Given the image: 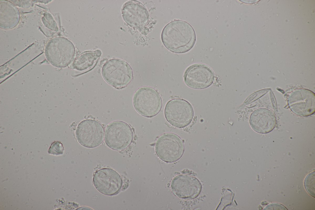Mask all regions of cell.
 <instances>
[{
	"label": "cell",
	"mask_w": 315,
	"mask_h": 210,
	"mask_svg": "<svg viewBox=\"0 0 315 210\" xmlns=\"http://www.w3.org/2000/svg\"><path fill=\"white\" fill-rule=\"evenodd\" d=\"M161 38L167 49L179 54L190 50L196 40L195 33L192 26L180 20L172 21L167 24L162 30Z\"/></svg>",
	"instance_id": "obj_1"
},
{
	"label": "cell",
	"mask_w": 315,
	"mask_h": 210,
	"mask_svg": "<svg viewBox=\"0 0 315 210\" xmlns=\"http://www.w3.org/2000/svg\"><path fill=\"white\" fill-rule=\"evenodd\" d=\"M46 58L52 65L58 67H65L74 60L75 47L70 40L62 37L50 39L46 44L45 49Z\"/></svg>",
	"instance_id": "obj_2"
},
{
	"label": "cell",
	"mask_w": 315,
	"mask_h": 210,
	"mask_svg": "<svg viewBox=\"0 0 315 210\" xmlns=\"http://www.w3.org/2000/svg\"><path fill=\"white\" fill-rule=\"evenodd\" d=\"M102 73L106 83L118 89L127 86L133 78L130 66L125 61L118 59H111L106 62L102 66Z\"/></svg>",
	"instance_id": "obj_3"
},
{
	"label": "cell",
	"mask_w": 315,
	"mask_h": 210,
	"mask_svg": "<svg viewBox=\"0 0 315 210\" xmlns=\"http://www.w3.org/2000/svg\"><path fill=\"white\" fill-rule=\"evenodd\" d=\"M133 104L137 111L142 115L151 118L160 111L162 101L159 92L149 86L138 88L134 93Z\"/></svg>",
	"instance_id": "obj_4"
},
{
	"label": "cell",
	"mask_w": 315,
	"mask_h": 210,
	"mask_svg": "<svg viewBox=\"0 0 315 210\" xmlns=\"http://www.w3.org/2000/svg\"><path fill=\"white\" fill-rule=\"evenodd\" d=\"M155 150L162 160L167 163L174 162L179 160L184 153V142L175 134L164 133L157 140Z\"/></svg>",
	"instance_id": "obj_5"
},
{
	"label": "cell",
	"mask_w": 315,
	"mask_h": 210,
	"mask_svg": "<svg viewBox=\"0 0 315 210\" xmlns=\"http://www.w3.org/2000/svg\"><path fill=\"white\" fill-rule=\"evenodd\" d=\"M164 115L167 121L172 125L183 128L191 122L194 112L192 105L188 102L182 99L175 98L167 103Z\"/></svg>",
	"instance_id": "obj_6"
},
{
	"label": "cell",
	"mask_w": 315,
	"mask_h": 210,
	"mask_svg": "<svg viewBox=\"0 0 315 210\" xmlns=\"http://www.w3.org/2000/svg\"><path fill=\"white\" fill-rule=\"evenodd\" d=\"M133 136L130 126L124 122L116 121L110 123L106 127L104 139L110 148L115 150H122L131 144Z\"/></svg>",
	"instance_id": "obj_7"
},
{
	"label": "cell",
	"mask_w": 315,
	"mask_h": 210,
	"mask_svg": "<svg viewBox=\"0 0 315 210\" xmlns=\"http://www.w3.org/2000/svg\"><path fill=\"white\" fill-rule=\"evenodd\" d=\"M122 13L124 21L129 26L146 35L149 31L146 26L150 17L147 8L140 2L130 0L123 5Z\"/></svg>",
	"instance_id": "obj_8"
},
{
	"label": "cell",
	"mask_w": 315,
	"mask_h": 210,
	"mask_svg": "<svg viewBox=\"0 0 315 210\" xmlns=\"http://www.w3.org/2000/svg\"><path fill=\"white\" fill-rule=\"evenodd\" d=\"M104 129L98 121L87 119L81 121L77 127L75 136L83 146L93 148L100 145L104 138Z\"/></svg>",
	"instance_id": "obj_9"
},
{
	"label": "cell",
	"mask_w": 315,
	"mask_h": 210,
	"mask_svg": "<svg viewBox=\"0 0 315 210\" xmlns=\"http://www.w3.org/2000/svg\"><path fill=\"white\" fill-rule=\"evenodd\" d=\"M214 78L212 69L202 63H196L189 66L183 75L185 84L191 88L196 89L208 87L213 83Z\"/></svg>",
	"instance_id": "obj_10"
},
{
	"label": "cell",
	"mask_w": 315,
	"mask_h": 210,
	"mask_svg": "<svg viewBox=\"0 0 315 210\" xmlns=\"http://www.w3.org/2000/svg\"><path fill=\"white\" fill-rule=\"evenodd\" d=\"M93 182L99 192L109 196L118 194L123 184L120 175L114 170L108 168H102L96 171L94 175Z\"/></svg>",
	"instance_id": "obj_11"
},
{
	"label": "cell",
	"mask_w": 315,
	"mask_h": 210,
	"mask_svg": "<svg viewBox=\"0 0 315 210\" xmlns=\"http://www.w3.org/2000/svg\"><path fill=\"white\" fill-rule=\"evenodd\" d=\"M288 106L294 114L301 116H307L315 111V95L311 91L305 89L295 90L289 95Z\"/></svg>",
	"instance_id": "obj_12"
},
{
	"label": "cell",
	"mask_w": 315,
	"mask_h": 210,
	"mask_svg": "<svg viewBox=\"0 0 315 210\" xmlns=\"http://www.w3.org/2000/svg\"><path fill=\"white\" fill-rule=\"evenodd\" d=\"M170 187L172 192L178 197L188 200L197 197L202 189L201 183L197 179L184 174L174 177L171 182Z\"/></svg>",
	"instance_id": "obj_13"
},
{
	"label": "cell",
	"mask_w": 315,
	"mask_h": 210,
	"mask_svg": "<svg viewBox=\"0 0 315 210\" xmlns=\"http://www.w3.org/2000/svg\"><path fill=\"white\" fill-rule=\"evenodd\" d=\"M249 123L255 131L261 134L267 133L275 128L276 119L270 110L265 108H260L255 110L251 114Z\"/></svg>",
	"instance_id": "obj_14"
},
{
	"label": "cell",
	"mask_w": 315,
	"mask_h": 210,
	"mask_svg": "<svg viewBox=\"0 0 315 210\" xmlns=\"http://www.w3.org/2000/svg\"><path fill=\"white\" fill-rule=\"evenodd\" d=\"M0 1V28L10 29L15 27L20 19L18 8L13 4L6 1Z\"/></svg>",
	"instance_id": "obj_15"
},
{
	"label": "cell",
	"mask_w": 315,
	"mask_h": 210,
	"mask_svg": "<svg viewBox=\"0 0 315 210\" xmlns=\"http://www.w3.org/2000/svg\"><path fill=\"white\" fill-rule=\"evenodd\" d=\"M102 54L99 50L85 52L79 55L72 64L73 68L83 71L89 69L97 62Z\"/></svg>",
	"instance_id": "obj_16"
},
{
	"label": "cell",
	"mask_w": 315,
	"mask_h": 210,
	"mask_svg": "<svg viewBox=\"0 0 315 210\" xmlns=\"http://www.w3.org/2000/svg\"><path fill=\"white\" fill-rule=\"evenodd\" d=\"M315 171L309 173L306 177L304 181L306 190L312 196L315 197Z\"/></svg>",
	"instance_id": "obj_17"
},
{
	"label": "cell",
	"mask_w": 315,
	"mask_h": 210,
	"mask_svg": "<svg viewBox=\"0 0 315 210\" xmlns=\"http://www.w3.org/2000/svg\"><path fill=\"white\" fill-rule=\"evenodd\" d=\"M64 148L62 144L60 142L55 141L53 142L49 148L48 152L49 154L55 155H59L63 154Z\"/></svg>",
	"instance_id": "obj_18"
},
{
	"label": "cell",
	"mask_w": 315,
	"mask_h": 210,
	"mask_svg": "<svg viewBox=\"0 0 315 210\" xmlns=\"http://www.w3.org/2000/svg\"><path fill=\"white\" fill-rule=\"evenodd\" d=\"M265 208V209H264L266 210L274 209V208H277V209L280 210L287 209L283 205L279 204H270L267 206Z\"/></svg>",
	"instance_id": "obj_19"
}]
</instances>
